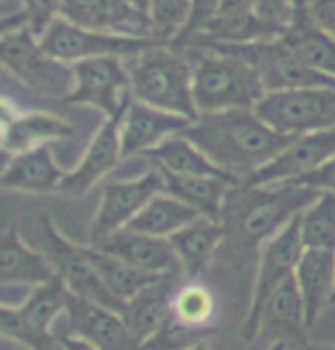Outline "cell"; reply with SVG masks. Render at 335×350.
I'll return each instance as SVG.
<instances>
[{
  "instance_id": "1",
  "label": "cell",
  "mask_w": 335,
  "mask_h": 350,
  "mask_svg": "<svg viewBox=\"0 0 335 350\" xmlns=\"http://www.w3.org/2000/svg\"><path fill=\"white\" fill-rule=\"evenodd\" d=\"M180 135L190 139L214 166L240 182L274 162L297 139L271 130L256 109L201 114Z\"/></svg>"
},
{
  "instance_id": "2",
  "label": "cell",
  "mask_w": 335,
  "mask_h": 350,
  "mask_svg": "<svg viewBox=\"0 0 335 350\" xmlns=\"http://www.w3.org/2000/svg\"><path fill=\"white\" fill-rule=\"evenodd\" d=\"M317 191L297 185H269V187H244L240 196L230 191L223 209V226L230 232L235 230L242 243L258 246L264 239H271L276 232L303 212Z\"/></svg>"
},
{
  "instance_id": "3",
  "label": "cell",
  "mask_w": 335,
  "mask_h": 350,
  "mask_svg": "<svg viewBox=\"0 0 335 350\" xmlns=\"http://www.w3.org/2000/svg\"><path fill=\"white\" fill-rule=\"evenodd\" d=\"M192 75L194 71L178 53L156 44L139 55L130 68V94L149 107L190 118L194 123L199 111L194 105Z\"/></svg>"
},
{
  "instance_id": "4",
  "label": "cell",
  "mask_w": 335,
  "mask_h": 350,
  "mask_svg": "<svg viewBox=\"0 0 335 350\" xmlns=\"http://www.w3.org/2000/svg\"><path fill=\"white\" fill-rule=\"evenodd\" d=\"M192 94L201 116L230 109H256L267 91L256 68L244 59L212 53L194 68Z\"/></svg>"
},
{
  "instance_id": "5",
  "label": "cell",
  "mask_w": 335,
  "mask_h": 350,
  "mask_svg": "<svg viewBox=\"0 0 335 350\" xmlns=\"http://www.w3.org/2000/svg\"><path fill=\"white\" fill-rule=\"evenodd\" d=\"M206 48L217 55H233L253 66L267 94L312 87L335 89V80L310 68L283 39H264L251 41V44H214Z\"/></svg>"
},
{
  "instance_id": "6",
  "label": "cell",
  "mask_w": 335,
  "mask_h": 350,
  "mask_svg": "<svg viewBox=\"0 0 335 350\" xmlns=\"http://www.w3.org/2000/svg\"><path fill=\"white\" fill-rule=\"evenodd\" d=\"M0 64L34 94L66 98L73 91V66L51 57L27 25L0 39Z\"/></svg>"
},
{
  "instance_id": "7",
  "label": "cell",
  "mask_w": 335,
  "mask_h": 350,
  "mask_svg": "<svg viewBox=\"0 0 335 350\" xmlns=\"http://www.w3.org/2000/svg\"><path fill=\"white\" fill-rule=\"evenodd\" d=\"M256 114L271 130L285 137H303L310 132L335 128V89H290L271 91L256 105Z\"/></svg>"
},
{
  "instance_id": "8",
  "label": "cell",
  "mask_w": 335,
  "mask_h": 350,
  "mask_svg": "<svg viewBox=\"0 0 335 350\" xmlns=\"http://www.w3.org/2000/svg\"><path fill=\"white\" fill-rule=\"evenodd\" d=\"M39 237H41V246H44V255L55 269V275L62 278V282L66 284V289L73 296L87 298L92 303L108 307L112 312L119 314L123 312L125 303L119 300L114 293H110L108 286L101 282L99 273L94 271L92 262L87 260L85 246L69 241L55 228V223L48 214H41L39 219Z\"/></svg>"
},
{
  "instance_id": "9",
  "label": "cell",
  "mask_w": 335,
  "mask_h": 350,
  "mask_svg": "<svg viewBox=\"0 0 335 350\" xmlns=\"http://www.w3.org/2000/svg\"><path fill=\"white\" fill-rule=\"evenodd\" d=\"M39 41L51 57L64 62V64H78L82 59L96 57H139L144 51L156 46L153 39L87 30V27L73 25L64 18H55Z\"/></svg>"
},
{
  "instance_id": "10",
  "label": "cell",
  "mask_w": 335,
  "mask_h": 350,
  "mask_svg": "<svg viewBox=\"0 0 335 350\" xmlns=\"http://www.w3.org/2000/svg\"><path fill=\"white\" fill-rule=\"evenodd\" d=\"M303 239H301V226H299V216H295L281 232H276L262 248L260 266H258V278L253 286V296H251L247 321L242 325V339L253 341L260 332V314L267 298L274 293L278 286L295 275L297 264L303 255Z\"/></svg>"
},
{
  "instance_id": "11",
  "label": "cell",
  "mask_w": 335,
  "mask_h": 350,
  "mask_svg": "<svg viewBox=\"0 0 335 350\" xmlns=\"http://www.w3.org/2000/svg\"><path fill=\"white\" fill-rule=\"evenodd\" d=\"M164 191L162 173L151 169L132 180H114L103 187L99 209L89 230V246H96L110 234L125 230L130 221L149 205V200Z\"/></svg>"
},
{
  "instance_id": "12",
  "label": "cell",
  "mask_w": 335,
  "mask_h": 350,
  "mask_svg": "<svg viewBox=\"0 0 335 350\" xmlns=\"http://www.w3.org/2000/svg\"><path fill=\"white\" fill-rule=\"evenodd\" d=\"M73 91L64 100L71 105H89L114 116L132 100L130 73L125 71L121 57H96L73 64Z\"/></svg>"
},
{
  "instance_id": "13",
  "label": "cell",
  "mask_w": 335,
  "mask_h": 350,
  "mask_svg": "<svg viewBox=\"0 0 335 350\" xmlns=\"http://www.w3.org/2000/svg\"><path fill=\"white\" fill-rule=\"evenodd\" d=\"M69 334L87 341L96 350H144V344L125 325L119 312L80 296H69Z\"/></svg>"
},
{
  "instance_id": "14",
  "label": "cell",
  "mask_w": 335,
  "mask_h": 350,
  "mask_svg": "<svg viewBox=\"0 0 335 350\" xmlns=\"http://www.w3.org/2000/svg\"><path fill=\"white\" fill-rule=\"evenodd\" d=\"M128 105H125L121 111H116L114 116H110L101 123V128L96 130V135L92 142H89L78 166L64 175L58 193L71 196V198H82V196H87L92 191V187L96 182L106 178V175L121 162L123 159L121 157V125H123V116H125Z\"/></svg>"
},
{
  "instance_id": "15",
  "label": "cell",
  "mask_w": 335,
  "mask_h": 350,
  "mask_svg": "<svg viewBox=\"0 0 335 350\" xmlns=\"http://www.w3.org/2000/svg\"><path fill=\"white\" fill-rule=\"evenodd\" d=\"M62 18L87 30L151 39L149 14L130 0H62Z\"/></svg>"
},
{
  "instance_id": "16",
  "label": "cell",
  "mask_w": 335,
  "mask_h": 350,
  "mask_svg": "<svg viewBox=\"0 0 335 350\" xmlns=\"http://www.w3.org/2000/svg\"><path fill=\"white\" fill-rule=\"evenodd\" d=\"M331 157H335V128L310 132V135L297 137L295 144L288 146L274 162H269L260 171L249 175L242 185L244 187L283 185V182L301 178V175L319 169Z\"/></svg>"
},
{
  "instance_id": "17",
  "label": "cell",
  "mask_w": 335,
  "mask_h": 350,
  "mask_svg": "<svg viewBox=\"0 0 335 350\" xmlns=\"http://www.w3.org/2000/svg\"><path fill=\"white\" fill-rule=\"evenodd\" d=\"M190 118L149 107L132 98L121 125V157L128 159L132 155H144L164 139L180 135L185 128H190Z\"/></svg>"
},
{
  "instance_id": "18",
  "label": "cell",
  "mask_w": 335,
  "mask_h": 350,
  "mask_svg": "<svg viewBox=\"0 0 335 350\" xmlns=\"http://www.w3.org/2000/svg\"><path fill=\"white\" fill-rule=\"evenodd\" d=\"M94 248L114 255L125 264L135 266V269L156 273V275H180L183 273V266L178 262L171 241L160 239V237L139 234L132 232V230H119V232L110 234L108 239L96 243Z\"/></svg>"
},
{
  "instance_id": "19",
  "label": "cell",
  "mask_w": 335,
  "mask_h": 350,
  "mask_svg": "<svg viewBox=\"0 0 335 350\" xmlns=\"http://www.w3.org/2000/svg\"><path fill=\"white\" fill-rule=\"evenodd\" d=\"M55 278L53 264L48 262L44 250H32L21 239L18 226L12 223L0 234V284L39 286Z\"/></svg>"
},
{
  "instance_id": "20",
  "label": "cell",
  "mask_w": 335,
  "mask_h": 350,
  "mask_svg": "<svg viewBox=\"0 0 335 350\" xmlns=\"http://www.w3.org/2000/svg\"><path fill=\"white\" fill-rule=\"evenodd\" d=\"M306 330V310L303 300L299 293L297 280L292 275L288 282H283L278 289L267 298L260 314V332L262 337H269L271 344L274 341H283V344H297L303 339Z\"/></svg>"
},
{
  "instance_id": "21",
  "label": "cell",
  "mask_w": 335,
  "mask_h": 350,
  "mask_svg": "<svg viewBox=\"0 0 335 350\" xmlns=\"http://www.w3.org/2000/svg\"><path fill=\"white\" fill-rule=\"evenodd\" d=\"M176 278L178 275H166L162 280H158V282L149 284L137 296L125 300L121 319L142 344L156 337L164 327L166 321H169L171 298L173 291H176Z\"/></svg>"
},
{
  "instance_id": "22",
  "label": "cell",
  "mask_w": 335,
  "mask_h": 350,
  "mask_svg": "<svg viewBox=\"0 0 335 350\" xmlns=\"http://www.w3.org/2000/svg\"><path fill=\"white\" fill-rule=\"evenodd\" d=\"M295 280L306 310L308 330L315 325L319 314L335 296V253L306 248L297 264Z\"/></svg>"
},
{
  "instance_id": "23",
  "label": "cell",
  "mask_w": 335,
  "mask_h": 350,
  "mask_svg": "<svg viewBox=\"0 0 335 350\" xmlns=\"http://www.w3.org/2000/svg\"><path fill=\"white\" fill-rule=\"evenodd\" d=\"M66 171H62L53 157L51 146H41L18 155H12V162L0 178V187L25 193H51L60 191Z\"/></svg>"
},
{
  "instance_id": "24",
  "label": "cell",
  "mask_w": 335,
  "mask_h": 350,
  "mask_svg": "<svg viewBox=\"0 0 335 350\" xmlns=\"http://www.w3.org/2000/svg\"><path fill=\"white\" fill-rule=\"evenodd\" d=\"M251 41H264V32L253 14V0H221L217 18L183 46L206 48L214 44H251Z\"/></svg>"
},
{
  "instance_id": "25",
  "label": "cell",
  "mask_w": 335,
  "mask_h": 350,
  "mask_svg": "<svg viewBox=\"0 0 335 350\" xmlns=\"http://www.w3.org/2000/svg\"><path fill=\"white\" fill-rule=\"evenodd\" d=\"M160 173H162L164 193L197 209L203 219L219 223H223V209H226L230 191H233V187H240V182L228 178H183V175H171L164 171Z\"/></svg>"
},
{
  "instance_id": "26",
  "label": "cell",
  "mask_w": 335,
  "mask_h": 350,
  "mask_svg": "<svg viewBox=\"0 0 335 350\" xmlns=\"http://www.w3.org/2000/svg\"><path fill=\"white\" fill-rule=\"evenodd\" d=\"M228 237V230L219 221L199 219L183 228L180 232L169 237L173 250L178 255V262L183 266V273L190 278H199L208 269L212 255L217 253L219 243Z\"/></svg>"
},
{
  "instance_id": "27",
  "label": "cell",
  "mask_w": 335,
  "mask_h": 350,
  "mask_svg": "<svg viewBox=\"0 0 335 350\" xmlns=\"http://www.w3.org/2000/svg\"><path fill=\"white\" fill-rule=\"evenodd\" d=\"M144 157L156 166V169L171 173V175H183V178H228L235 180L233 175L223 173L219 166H214L190 139L183 135H173L164 139L162 144L156 146L153 150L144 152ZM240 182V180H235ZM242 185V182H240Z\"/></svg>"
},
{
  "instance_id": "28",
  "label": "cell",
  "mask_w": 335,
  "mask_h": 350,
  "mask_svg": "<svg viewBox=\"0 0 335 350\" xmlns=\"http://www.w3.org/2000/svg\"><path fill=\"white\" fill-rule=\"evenodd\" d=\"M69 137H73V125L64 118L46 114V111H30V114H18L16 121L10 125L3 148L12 155H18V152L51 146L53 142Z\"/></svg>"
},
{
  "instance_id": "29",
  "label": "cell",
  "mask_w": 335,
  "mask_h": 350,
  "mask_svg": "<svg viewBox=\"0 0 335 350\" xmlns=\"http://www.w3.org/2000/svg\"><path fill=\"white\" fill-rule=\"evenodd\" d=\"M199 219H203V216L197 209H192L190 205H185V202H180L178 198L162 191L153 200H149V205L130 221V226L125 230L149 234V237H160V239H169V237L180 232L183 228H187L190 223Z\"/></svg>"
},
{
  "instance_id": "30",
  "label": "cell",
  "mask_w": 335,
  "mask_h": 350,
  "mask_svg": "<svg viewBox=\"0 0 335 350\" xmlns=\"http://www.w3.org/2000/svg\"><path fill=\"white\" fill-rule=\"evenodd\" d=\"M310 68L335 80V39L312 25L308 14L299 10L295 25L281 37Z\"/></svg>"
},
{
  "instance_id": "31",
  "label": "cell",
  "mask_w": 335,
  "mask_h": 350,
  "mask_svg": "<svg viewBox=\"0 0 335 350\" xmlns=\"http://www.w3.org/2000/svg\"><path fill=\"white\" fill-rule=\"evenodd\" d=\"M69 296H71V291L66 289L62 278L55 275L51 282L34 286L30 296L18 305L27 327L34 332V337L48 341V344H58V337L51 334V325L62 312H66Z\"/></svg>"
},
{
  "instance_id": "32",
  "label": "cell",
  "mask_w": 335,
  "mask_h": 350,
  "mask_svg": "<svg viewBox=\"0 0 335 350\" xmlns=\"http://www.w3.org/2000/svg\"><path fill=\"white\" fill-rule=\"evenodd\" d=\"M85 253H87V260L92 262L94 271L99 273L101 282L108 286L110 293H114L123 303L130 300L132 296H137V293L146 289L149 284L166 278V275H156V273L135 269V266L125 264L123 260H119V257L103 253V250L94 246H85Z\"/></svg>"
},
{
  "instance_id": "33",
  "label": "cell",
  "mask_w": 335,
  "mask_h": 350,
  "mask_svg": "<svg viewBox=\"0 0 335 350\" xmlns=\"http://www.w3.org/2000/svg\"><path fill=\"white\" fill-rule=\"evenodd\" d=\"M299 226L306 248L335 253V196L319 193L299 214Z\"/></svg>"
},
{
  "instance_id": "34",
  "label": "cell",
  "mask_w": 335,
  "mask_h": 350,
  "mask_svg": "<svg viewBox=\"0 0 335 350\" xmlns=\"http://www.w3.org/2000/svg\"><path fill=\"white\" fill-rule=\"evenodd\" d=\"M214 317V298L208 286L190 282L176 286L171 298V319L190 330H210L206 327Z\"/></svg>"
},
{
  "instance_id": "35",
  "label": "cell",
  "mask_w": 335,
  "mask_h": 350,
  "mask_svg": "<svg viewBox=\"0 0 335 350\" xmlns=\"http://www.w3.org/2000/svg\"><path fill=\"white\" fill-rule=\"evenodd\" d=\"M151 39L156 44H173L190 21L192 0H151L149 3Z\"/></svg>"
},
{
  "instance_id": "36",
  "label": "cell",
  "mask_w": 335,
  "mask_h": 350,
  "mask_svg": "<svg viewBox=\"0 0 335 350\" xmlns=\"http://www.w3.org/2000/svg\"><path fill=\"white\" fill-rule=\"evenodd\" d=\"M253 14L264 39H281L299 16L297 0H253Z\"/></svg>"
},
{
  "instance_id": "37",
  "label": "cell",
  "mask_w": 335,
  "mask_h": 350,
  "mask_svg": "<svg viewBox=\"0 0 335 350\" xmlns=\"http://www.w3.org/2000/svg\"><path fill=\"white\" fill-rule=\"evenodd\" d=\"M0 337L16 341V344L30 348V350H51L53 348V344L34 337V332L25 323L21 307L3 305V303H0Z\"/></svg>"
},
{
  "instance_id": "38",
  "label": "cell",
  "mask_w": 335,
  "mask_h": 350,
  "mask_svg": "<svg viewBox=\"0 0 335 350\" xmlns=\"http://www.w3.org/2000/svg\"><path fill=\"white\" fill-rule=\"evenodd\" d=\"M221 7V0H192V12H190V21H187L183 34L173 41V46H183L185 41H190L192 37H197L206 30L208 25L217 18Z\"/></svg>"
},
{
  "instance_id": "39",
  "label": "cell",
  "mask_w": 335,
  "mask_h": 350,
  "mask_svg": "<svg viewBox=\"0 0 335 350\" xmlns=\"http://www.w3.org/2000/svg\"><path fill=\"white\" fill-rule=\"evenodd\" d=\"M23 3V12L27 16V27L32 30V34L41 37L48 25L58 18L62 0H21Z\"/></svg>"
},
{
  "instance_id": "40",
  "label": "cell",
  "mask_w": 335,
  "mask_h": 350,
  "mask_svg": "<svg viewBox=\"0 0 335 350\" xmlns=\"http://www.w3.org/2000/svg\"><path fill=\"white\" fill-rule=\"evenodd\" d=\"M288 185L306 187V189H312V191H317V193H333L335 196V157H331L329 162L322 164L319 169L306 173V175H301V178L290 180Z\"/></svg>"
},
{
  "instance_id": "41",
  "label": "cell",
  "mask_w": 335,
  "mask_h": 350,
  "mask_svg": "<svg viewBox=\"0 0 335 350\" xmlns=\"http://www.w3.org/2000/svg\"><path fill=\"white\" fill-rule=\"evenodd\" d=\"M303 12L308 14L312 25L335 39V0H310Z\"/></svg>"
},
{
  "instance_id": "42",
  "label": "cell",
  "mask_w": 335,
  "mask_h": 350,
  "mask_svg": "<svg viewBox=\"0 0 335 350\" xmlns=\"http://www.w3.org/2000/svg\"><path fill=\"white\" fill-rule=\"evenodd\" d=\"M16 116H18L16 105L12 100H7V98H0V148H3L5 135H7V130H10V125L16 121Z\"/></svg>"
},
{
  "instance_id": "43",
  "label": "cell",
  "mask_w": 335,
  "mask_h": 350,
  "mask_svg": "<svg viewBox=\"0 0 335 350\" xmlns=\"http://www.w3.org/2000/svg\"><path fill=\"white\" fill-rule=\"evenodd\" d=\"M27 25V16L23 10L14 12V14H7V16H0V39L5 37V34H10L14 30H21V27Z\"/></svg>"
},
{
  "instance_id": "44",
  "label": "cell",
  "mask_w": 335,
  "mask_h": 350,
  "mask_svg": "<svg viewBox=\"0 0 335 350\" xmlns=\"http://www.w3.org/2000/svg\"><path fill=\"white\" fill-rule=\"evenodd\" d=\"M58 344L62 350H96L94 346H89L87 341H82L78 337H71V334H60Z\"/></svg>"
},
{
  "instance_id": "45",
  "label": "cell",
  "mask_w": 335,
  "mask_h": 350,
  "mask_svg": "<svg viewBox=\"0 0 335 350\" xmlns=\"http://www.w3.org/2000/svg\"><path fill=\"white\" fill-rule=\"evenodd\" d=\"M10 162H12V152H7L5 148H0V178H3V173L7 171Z\"/></svg>"
},
{
  "instance_id": "46",
  "label": "cell",
  "mask_w": 335,
  "mask_h": 350,
  "mask_svg": "<svg viewBox=\"0 0 335 350\" xmlns=\"http://www.w3.org/2000/svg\"><path fill=\"white\" fill-rule=\"evenodd\" d=\"M130 3H132V5H137L139 10H144V12H146V10H149V3H151V0H130ZM146 14H149V12H146Z\"/></svg>"
},
{
  "instance_id": "47",
  "label": "cell",
  "mask_w": 335,
  "mask_h": 350,
  "mask_svg": "<svg viewBox=\"0 0 335 350\" xmlns=\"http://www.w3.org/2000/svg\"><path fill=\"white\" fill-rule=\"evenodd\" d=\"M290 346L288 344H283V341H274V344H271L267 350H288Z\"/></svg>"
},
{
  "instance_id": "48",
  "label": "cell",
  "mask_w": 335,
  "mask_h": 350,
  "mask_svg": "<svg viewBox=\"0 0 335 350\" xmlns=\"http://www.w3.org/2000/svg\"><path fill=\"white\" fill-rule=\"evenodd\" d=\"M306 350H335V346H306Z\"/></svg>"
},
{
  "instance_id": "49",
  "label": "cell",
  "mask_w": 335,
  "mask_h": 350,
  "mask_svg": "<svg viewBox=\"0 0 335 350\" xmlns=\"http://www.w3.org/2000/svg\"><path fill=\"white\" fill-rule=\"evenodd\" d=\"M190 350H208V346L203 344V341H201V344H197V346H192Z\"/></svg>"
},
{
  "instance_id": "50",
  "label": "cell",
  "mask_w": 335,
  "mask_h": 350,
  "mask_svg": "<svg viewBox=\"0 0 335 350\" xmlns=\"http://www.w3.org/2000/svg\"><path fill=\"white\" fill-rule=\"evenodd\" d=\"M310 3V0H297V5H299V10H303V7L306 5H308Z\"/></svg>"
},
{
  "instance_id": "51",
  "label": "cell",
  "mask_w": 335,
  "mask_h": 350,
  "mask_svg": "<svg viewBox=\"0 0 335 350\" xmlns=\"http://www.w3.org/2000/svg\"><path fill=\"white\" fill-rule=\"evenodd\" d=\"M333 303H335V296H333Z\"/></svg>"
},
{
  "instance_id": "52",
  "label": "cell",
  "mask_w": 335,
  "mask_h": 350,
  "mask_svg": "<svg viewBox=\"0 0 335 350\" xmlns=\"http://www.w3.org/2000/svg\"><path fill=\"white\" fill-rule=\"evenodd\" d=\"M0 3H5V0H0Z\"/></svg>"
}]
</instances>
